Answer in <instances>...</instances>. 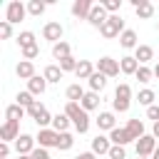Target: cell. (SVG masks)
Wrapping results in <instances>:
<instances>
[{
	"instance_id": "6da1fadb",
	"label": "cell",
	"mask_w": 159,
	"mask_h": 159,
	"mask_svg": "<svg viewBox=\"0 0 159 159\" xmlns=\"http://www.w3.org/2000/svg\"><path fill=\"white\" fill-rule=\"evenodd\" d=\"M65 114L72 119V124H75V129H77L80 134H84V132L89 129V114L82 109L80 102H67V104H65Z\"/></svg>"
},
{
	"instance_id": "7a4b0ae2",
	"label": "cell",
	"mask_w": 159,
	"mask_h": 159,
	"mask_svg": "<svg viewBox=\"0 0 159 159\" xmlns=\"http://www.w3.org/2000/svg\"><path fill=\"white\" fill-rule=\"evenodd\" d=\"M129 104H132V87H129L127 82H122V84H117V89H114L112 107H114V112H127Z\"/></svg>"
},
{
	"instance_id": "3957f363",
	"label": "cell",
	"mask_w": 159,
	"mask_h": 159,
	"mask_svg": "<svg viewBox=\"0 0 159 159\" xmlns=\"http://www.w3.org/2000/svg\"><path fill=\"white\" fill-rule=\"evenodd\" d=\"M124 30H127V27H124V20H122L119 15H109V20L99 27V35L107 37V40H112V37H119Z\"/></svg>"
},
{
	"instance_id": "277c9868",
	"label": "cell",
	"mask_w": 159,
	"mask_h": 159,
	"mask_svg": "<svg viewBox=\"0 0 159 159\" xmlns=\"http://www.w3.org/2000/svg\"><path fill=\"white\" fill-rule=\"evenodd\" d=\"M25 12H27V7H25L20 0H12V2H7V10H5V20H7L10 25H17L20 20H25Z\"/></svg>"
},
{
	"instance_id": "5b68a950",
	"label": "cell",
	"mask_w": 159,
	"mask_h": 159,
	"mask_svg": "<svg viewBox=\"0 0 159 159\" xmlns=\"http://www.w3.org/2000/svg\"><path fill=\"white\" fill-rule=\"evenodd\" d=\"M35 137H30V134H20L17 139H15V152H17V157H30L37 147H35Z\"/></svg>"
},
{
	"instance_id": "8992f818",
	"label": "cell",
	"mask_w": 159,
	"mask_h": 159,
	"mask_svg": "<svg viewBox=\"0 0 159 159\" xmlns=\"http://www.w3.org/2000/svg\"><path fill=\"white\" fill-rule=\"evenodd\" d=\"M97 72H102L104 77H117L122 70H119V62L112 60V57H99L97 60Z\"/></svg>"
},
{
	"instance_id": "52a82bcc",
	"label": "cell",
	"mask_w": 159,
	"mask_h": 159,
	"mask_svg": "<svg viewBox=\"0 0 159 159\" xmlns=\"http://www.w3.org/2000/svg\"><path fill=\"white\" fill-rule=\"evenodd\" d=\"M157 147H159L157 139H154L152 134H144L142 139H137V157H149V159H152V154H154Z\"/></svg>"
},
{
	"instance_id": "ba28073f",
	"label": "cell",
	"mask_w": 159,
	"mask_h": 159,
	"mask_svg": "<svg viewBox=\"0 0 159 159\" xmlns=\"http://www.w3.org/2000/svg\"><path fill=\"white\" fill-rule=\"evenodd\" d=\"M17 137H20V122L5 119V124L0 127V139L2 142H15Z\"/></svg>"
},
{
	"instance_id": "9c48e42d",
	"label": "cell",
	"mask_w": 159,
	"mask_h": 159,
	"mask_svg": "<svg viewBox=\"0 0 159 159\" xmlns=\"http://www.w3.org/2000/svg\"><path fill=\"white\" fill-rule=\"evenodd\" d=\"M62 25L60 22H47L45 27H42V37L45 40H50L52 45H57V42H62Z\"/></svg>"
},
{
	"instance_id": "30bf717a",
	"label": "cell",
	"mask_w": 159,
	"mask_h": 159,
	"mask_svg": "<svg viewBox=\"0 0 159 159\" xmlns=\"http://www.w3.org/2000/svg\"><path fill=\"white\" fill-rule=\"evenodd\" d=\"M57 137H60V132H55V129H50V127H47V129H40L35 139H37V144H40V147L50 149V147H57Z\"/></svg>"
},
{
	"instance_id": "8fae6325",
	"label": "cell",
	"mask_w": 159,
	"mask_h": 159,
	"mask_svg": "<svg viewBox=\"0 0 159 159\" xmlns=\"http://www.w3.org/2000/svg\"><path fill=\"white\" fill-rule=\"evenodd\" d=\"M92 7H94L92 0H75V2H72V15H75L77 20H87L89 12H92Z\"/></svg>"
},
{
	"instance_id": "7c38bea8",
	"label": "cell",
	"mask_w": 159,
	"mask_h": 159,
	"mask_svg": "<svg viewBox=\"0 0 159 159\" xmlns=\"http://www.w3.org/2000/svg\"><path fill=\"white\" fill-rule=\"evenodd\" d=\"M107 20H109V15H107V10H104V5H102V2H99V5H94V7H92V12H89V17H87V22H89L92 27H102Z\"/></svg>"
},
{
	"instance_id": "4fadbf2b",
	"label": "cell",
	"mask_w": 159,
	"mask_h": 159,
	"mask_svg": "<svg viewBox=\"0 0 159 159\" xmlns=\"http://www.w3.org/2000/svg\"><path fill=\"white\" fill-rule=\"evenodd\" d=\"M109 142L117 144V147H127V144L132 142V134L127 132V127H114V129L109 132Z\"/></svg>"
},
{
	"instance_id": "5bb4252c",
	"label": "cell",
	"mask_w": 159,
	"mask_h": 159,
	"mask_svg": "<svg viewBox=\"0 0 159 159\" xmlns=\"http://www.w3.org/2000/svg\"><path fill=\"white\" fill-rule=\"evenodd\" d=\"M132 5H134V12L139 20H149L154 15V5L149 0H132Z\"/></svg>"
},
{
	"instance_id": "9a60e30c",
	"label": "cell",
	"mask_w": 159,
	"mask_h": 159,
	"mask_svg": "<svg viewBox=\"0 0 159 159\" xmlns=\"http://www.w3.org/2000/svg\"><path fill=\"white\" fill-rule=\"evenodd\" d=\"M45 89H47V80H45V75H35V77L27 82V92H30V94H35V97H37V94H42Z\"/></svg>"
},
{
	"instance_id": "2e32d148",
	"label": "cell",
	"mask_w": 159,
	"mask_h": 159,
	"mask_svg": "<svg viewBox=\"0 0 159 159\" xmlns=\"http://www.w3.org/2000/svg\"><path fill=\"white\" fill-rule=\"evenodd\" d=\"M15 72H17V77L20 80H32L35 77V65L30 62V60H22V62H17V67H15Z\"/></svg>"
},
{
	"instance_id": "e0dca14e",
	"label": "cell",
	"mask_w": 159,
	"mask_h": 159,
	"mask_svg": "<svg viewBox=\"0 0 159 159\" xmlns=\"http://www.w3.org/2000/svg\"><path fill=\"white\" fill-rule=\"evenodd\" d=\"M94 122H97V127H99V129H107V132H112V129L117 127L114 112H99V117H97Z\"/></svg>"
},
{
	"instance_id": "ac0fdd59",
	"label": "cell",
	"mask_w": 159,
	"mask_h": 159,
	"mask_svg": "<svg viewBox=\"0 0 159 159\" xmlns=\"http://www.w3.org/2000/svg\"><path fill=\"white\" fill-rule=\"evenodd\" d=\"M109 149H112V142H109V137H102V134H97V137L92 139V152H94V154H109Z\"/></svg>"
},
{
	"instance_id": "d6986e66",
	"label": "cell",
	"mask_w": 159,
	"mask_h": 159,
	"mask_svg": "<svg viewBox=\"0 0 159 159\" xmlns=\"http://www.w3.org/2000/svg\"><path fill=\"white\" fill-rule=\"evenodd\" d=\"M94 72H97V70H94V65H92L89 60H80V65H77V70H75L77 80H89Z\"/></svg>"
},
{
	"instance_id": "ffe728a7",
	"label": "cell",
	"mask_w": 159,
	"mask_h": 159,
	"mask_svg": "<svg viewBox=\"0 0 159 159\" xmlns=\"http://www.w3.org/2000/svg\"><path fill=\"white\" fill-rule=\"evenodd\" d=\"M119 45H122L124 50H132V47L137 50V47H139V45H137V32H134V30H124V32L119 35Z\"/></svg>"
},
{
	"instance_id": "44dd1931",
	"label": "cell",
	"mask_w": 159,
	"mask_h": 159,
	"mask_svg": "<svg viewBox=\"0 0 159 159\" xmlns=\"http://www.w3.org/2000/svg\"><path fill=\"white\" fill-rule=\"evenodd\" d=\"M119 70L124 72V75H137V70H139V62H137V57H122L119 60Z\"/></svg>"
},
{
	"instance_id": "7402d4cb",
	"label": "cell",
	"mask_w": 159,
	"mask_h": 159,
	"mask_svg": "<svg viewBox=\"0 0 159 159\" xmlns=\"http://www.w3.org/2000/svg\"><path fill=\"white\" fill-rule=\"evenodd\" d=\"M80 104H82L84 112H92V109L99 107V94H97V92H84V97H82Z\"/></svg>"
},
{
	"instance_id": "603a6c76",
	"label": "cell",
	"mask_w": 159,
	"mask_h": 159,
	"mask_svg": "<svg viewBox=\"0 0 159 159\" xmlns=\"http://www.w3.org/2000/svg\"><path fill=\"white\" fill-rule=\"evenodd\" d=\"M25 112H27V109H25V107H20L17 102H15V104H7V107H5V119L20 122V119L25 117Z\"/></svg>"
},
{
	"instance_id": "cb8c5ba5",
	"label": "cell",
	"mask_w": 159,
	"mask_h": 159,
	"mask_svg": "<svg viewBox=\"0 0 159 159\" xmlns=\"http://www.w3.org/2000/svg\"><path fill=\"white\" fill-rule=\"evenodd\" d=\"M127 132L132 134L134 142L142 139V137H144V122H142V119H129V122H127Z\"/></svg>"
},
{
	"instance_id": "d4e9b609",
	"label": "cell",
	"mask_w": 159,
	"mask_h": 159,
	"mask_svg": "<svg viewBox=\"0 0 159 159\" xmlns=\"http://www.w3.org/2000/svg\"><path fill=\"white\" fill-rule=\"evenodd\" d=\"M134 57H137V62H139V65H147V62L154 57V50H152L149 45H139V47L134 50Z\"/></svg>"
},
{
	"instance_id": "484cf974",
	"label": "cell",
	"mask_w": 159,
	"mask_h": 159,
	"mask_svg": "<svg viewBox=\"0 0 159 159\" xmlns=\"http://www.w3.org/2000/svg\"><path fill=\"white\" fill-rule=\"evenodd\" d=\"M87 82H89V92H97V94H99V92L104 89V84H107V77H104L102 72H94Z\"/></svg>"
},
{
	"instance_id": "4316f807",
	"label": "cell",
	"mask_w": 159,
	"mask_h": 159,
	"mask_svg": "<svg viewBox=\"0 0 159 159\" xmlns=\"http://www.w3.org/2000/svg\"><path fill=\"white\" fill-rule=\"evenodd\" d=\"M42 75H45V80H47V84H50V82H60V80H62V75H65V72H62V70H60V65H47V67H45V72H42Z\"/></svg>"
},
{
	"instance_id": "83f0119b",
	"label": "cell",
	"mask_w": 159,
	"mask_h": 159,
	"mask_svg": "<svg viewBox=\"0 0 159 159\" xmlns=\"http://www.w3.org/2000/svg\"><path fill=\"white\" fill-rule=\"evenodd\" d=\"M65 94H67V102H82V97H84V89H82V84H70Z\"/></svg>"
},
{
	"instance_id": "f1b7e54d",
	"label": "cell",
	"mask_w": 159,
	"mask_h": 159,
	"mask_svg": "<svg viewBox=\"0 0 159 159\" xmlns=\"http://www.w3.org/2000/svg\"><path fill=\"white\" fill-rule=\"evenodd\" d=\"M70 122H72V119H70L65 112H62V114H55V119H52V129H55V132H67Z\"/></svg>"
},
{
	"instance_id": "f546056e",
	"label": "cell",
	"mask_w": 159,
	"mask_h": 159,
	"mask_svg": "<svg viewBox=\"0 0 159 159\" xmlns=\"http://www.w3.org/2000/svg\"><path fill=\"white\" fill-rule=\"evenodd\" d=\"M72 144H75V137H72L70 132H60V137H57V149H60V152H67V149H72Z\"/></svg>"
},
{
	"instance_id": "4dcf8cb0",
	"label": "cell",
	"mask_w": 159,
	"mask_h": 159,
	"mask_svg": "<svg viewBox=\"0 0 159 159\" xmlns=\"http://www.w3.org/2000/svg\"><path fill=\"white\" fill-rule=\"evenodd\" d=\"M17 45H20V50H25V47H30V45H37V42H35V32H30V30L20 32V35H17Z\"/></svg>"
},
{
	"instance_id": "1f68e13d",
	"label": "cell",
	"mask_w": 159,
	"mask_h": 159,
	"mask_svg": "<svg viewBox=\"0 0 159 159\" xmlns=\"http://www.w3.org/2000/svg\"><path fill=\"white\" fill-rule=\"evenodd\" d=\"M52 55H55V60H65V57H70V45L62 40V42H57V45H52Z\"/></svg>"
},
{
	"instance_id": "d6a6232c",
	"label": "cell",
	"mask_w": 159,
	"mask_h": 159,
	"mask_svg": "<svg viewBox=\"0 0 159 159\" xmlns=\"http://www.w3.org/2000/svg\"><path fill=\"white\" fill-rule=\"evenodd\" d=\"M15 99H17V104H20V107H25V109H30V107L37 102V99H35V94H30L27 89H25V92H17V97H15Z\"/></svg>"
},
{
	"instance_id": "836d02e7",
	"label": "cell",
	"mask_w": 159,
	"mask_h": 159,
	"mask_svg": "<svg viewBox=\"0 0 159 159\" xmlns=\"http://www.w3.org/2000/svg\"><path fill=\"white\" fill-rule=\"evenodd\" d=\"M45 7H47V2H42V0H30V2H27V12L35 15V17H40V15L45 12Z\"/></svg>"
},
{
	"instance_id": "e575fe53",
	"label": "cell",
	"mask_w": 159,
	"mask_h": 159,
	"mask_svg": "<svg viewBox=\"0 0 159 159\" xmlns=\"http://www.w3.org/2000/svg\"><path fill=\"white\" fill-rule=\"evenodd\" d=\"M134 77H137L139 82H144V84H147V82H152V77H154V70H149L147 65H139V70H137V75H134Z\"/></svg>"
},
{
	"instance_id": "d590c367",
	"label": "cell",
	"mask_w": 159,
	"mask_h": 159,
	"mask_svg": "<svg viewBox=\"0 0 159 159\" xmlns=\"http://www.w3.org/2000/svg\"><path fill=\"white\" fill-rule=\"evenodd\" d=\"M77 65H80V62H77L72 55H70V57H65V60H60V70H62V72H75V70H77Z\"/></svg>"
},
{
	"instance_id": "8d00e7d4",
	"label": "cell",
	"mask_w": 159,
	"mask_h": 159,
	"mask_svg": "<svg viewBox=\"0 0 159 159\" xmlns=\"http://www.w3.org/2000/svg\"><path fill=\"white\" fill-rule=\"evenodd\" d=\"M137 99H139V104L152 107V104H154V92H152V89H142V92L137 94Z\"/></svg>"
},
{
	"instance_id": "74e56055",
	"label": "cell",
	"mask_w": 159,
	"mask_h": 159,
	"mask_svg": "<svg viewBox=\"0 0 159 159\" xmlns=\"http://www.w3.org/2000/svg\"><path fill=\"white\" fill-rule=\"evenodd\" d=\"M109 159H127V149L124 147H117V144H112V149H109V154H107Z\"/></svg>"
},
{
	"instance_id": "f35d334b",
	"label": "cell",
	"mask_w": 159,
	"mask_h": 159,
	"mask_svg": "<svg viewBox=\"0 0 159 159\" xmlns=\"http://www.w3.org/2000/svg\"><path fill=\"white\" fill-rule=\"evenodd\" d=\"M37 55H40V47H37V45H30V47L22 50V60H30V62H32Z\"/></svg>"
},
{
	"instance_id": "ab89813d",
	"label": "cell",
	"mask_w": 159,
	"mask_h": 159,
	"mask_svg": "<svg viewBox=\"0 0 159 159\" xmlns=\"http://www.w3.org/2000/svg\"><path fill=\"white\" fill-rule=\"evenodd\" d=\"M0 37H2V40H10V37H12V25H10L7 20L0 22Z\"/></svg>"
},
{
	"instance_id": "60d3db41",
	"label": "cell",
	"mask_w": 159,
	"mask_h": 159,
	"mask_svg": "<svg viewBox=\"0 0 159 159\" xmlns=\"http://www.w3.org/2000/svg\"><path fill=\"white\" fill-rule=\"evenodd\" d=\"M102 5H104V10H107V12H117V10L122 7V0H104Z\"/></svg>"
},
{
	"instance_id": "b9f144b4",
	"label": "cell",
	"mask_w": 159,
	"mask_h": 159,
	"mask_svg": "<svg viewBox=\"0 0 159 159\" xmlns=\"http://www.w3.org/2000/svg\"><path fill=\"white\" fill-rule=\"evenodd\" d=\"M30 159H50V152H47L45 147H37V149L30 154Z\"/></svg>"
},
{
	"instance_id": "7bdbcfd3",
	"label": "cell",
	"mask_w": 159,
	"mask_h": 159,
	"mask_svg": "<svg viewBox=\"0 0 159 159\" xmlns=\"http://www.w3.org/2000/svg\"><path fill=\"white\" fill-rule=\"evenodd\" d=\"M147 117H149V119H154V122H159V104L147 107Z\"/></svg>"
},
{
	"instance_id": "ee69618b",
	"label": "cell",
	"mask_w": 159,
	"mask_h": 159,
	"mask_svg": "<svg viewBox=\"0 0 159 159\" xmlns=\"http://www.w3.org/2000/svg\"><path fill=\"white\" fill-rule=\"evenodd\" d=\"M10 157V147H7V142H2L0 144V159H7Z\"/></svg>"
},
{
	"instance_id": "f6af8a7d",
	"label": "cell",
	"mask_w": 159,
	"mask_h": 159,
	"mask_svg": "<svg viewBox=\"0 0 159 159\" xmlns=\"http://www.w3.org/2000/svg\"><path fill=\"white\" fill-rule=\"evenodd\" d=\"M75 159H97V154H94V152H82V154H77Z\"/></svg>"
},
{
	"instance_id": "bcb514c9",
	"label": "cell",
	"mask_w": 159,
	"mask_h": 159,
	"mask_svg": "<svg viewBox=\"0 0 159 159\" xmlns=\"http://www.w3.org/2000/svg\"><path fill=\"white\" fill-rule=\"evenodd\" d=\"M152 137L159 139V122H154V127H152Z\"/></svg>"
},
{
	"instance_id": "7dc6e473",
	"label": "cell",
	"mask_w": 159,
	"mask_h": 159,
	"mask_svg": "<svg viewBox=\"0 0 159 159\" xmlns=\"http://www.w3.org/2000/svg\"><path fill=\"white\" fill-rule=\"evenodd\" d=\"M152 159H159V147L154 149V154H152Z\"/></svg>"
},
{
	"instance_id": "c3c4849f",
	"label": "cell",
	"mask_w": 159,
	"mask_h": 159,
	"mask_svg": "<svg viewBox=\"0 0 159 159\" xmlns=\"http://www.w3.org/2000/svg\"><path fill=\"white\" fill-rule=\"evenodd\" d=\"M154 77L159 80V62H157V67H154Z\"/></svg>"
},
{
	"instance_id": "681fc988",
	"label": "cell",
	"mask_w": 159,
	"mask_h": 159,
	"mask_svg": "<svg viewBox=\"0 0 159 159\" xmlns=\"http://www.w3.org/2000/svg\"><path fill=\"white\" fill-rule=\"evenodd\" d=\"M17 159H30V157H17Z\"/></svg>"
},
{
	"instance_id": "f907efd6",
	"label": "cell",
	"mask_w": 159,
	"mask_h": 159,
	"mask_svg": "<svg viewBox=\"0 0 159 159\" xmlns=\"http://www.w3.org/2000/svg\"><path fill=\"white\" fill-rule=\"evenodd\" d=\"M137 159H149V157H137Z\"/></svg>"
}]
</instances>
